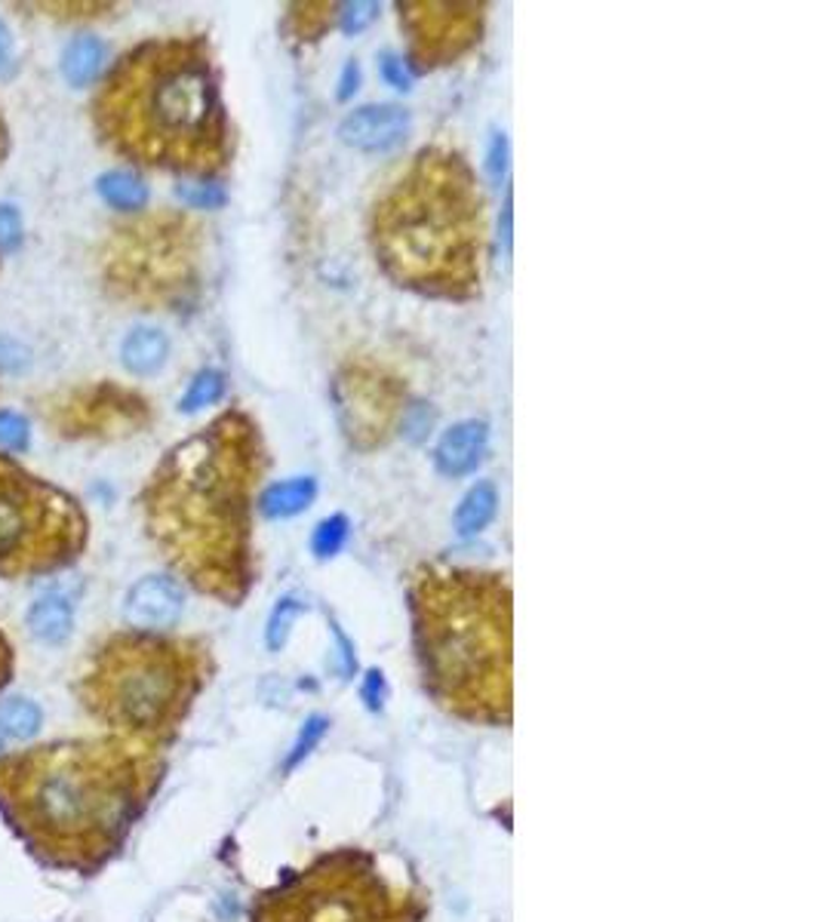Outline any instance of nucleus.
<instances>
[{"label": "nucleus", "instance_id": "1", "mask_svg": "<svg viewBox=\"0 0 821 922\" xmlns=\"http://www.w3.org/2000/svg\"><path fill=\"white\" fill-rule=\"evenodd\" d=\"M269 470L259 421L225 409L176 443L142 489L152 544L194 590L240 606L255 582L252 507Z\"/></svg>", "mask_w": 821, "mask_h": 922}, {"label": "nucleus", "instance_id": "2", "mask_svg": "<svg viewBox=\"0 0 821 922\" xmlns=\"http://www.w3.org/2000/svg\"><path fill=\"white\" fill-rule=\"evenodd\" d=\"M93 123L139 167L213 179L235 157L222 71L201 34L152 37L123 52L93 99Z\"/></svg>", "mask_w": 821, "mask_h": 922}, {"label": "nucleus", "instance_id": "3", "mask_svg": "<svg viewBox=\"0 0 821 922\" xmlns=\"http://www.w3.org/2000/svg\"><path fill=\"white\" fill-rule=\"evenodd\" d=\"M154 781L142 747L78 741L0 763V805L40 855L68 867L115 852Z\"/></svg>", "mask_w": 821, "mask_h": 922}, {"label": "nucleus", "instance_id": "4", "mask_svg": "<svg viewBox=\"0 0 821 922\" xmlns=\"http://www.w3.org/2000/svg\"><path fill=\"white\" fill-rule=\"evenodd\" d=\"M369 243L394 286L440 302H474L487 265V197L453 148H421L379 194Z\"/></svg>", "mask_w": 821, "mask_h": 922}, {"label": "nucleus", "instance_id": "5", "mask_svg": "<svg viewBox=\"0 0 821 922\" xmlns=\"http://www.w3.org/2000/svg\"><path fill=\"white\" fill-rule=\"evenodd\" d=\"M413 643L437 705L468 722L508 726L514 606L499 572L421 566L409 582Z\"/></svg>", "mask_w": 821, "mask_h": 922}, {"label": "nucleus", "instance_id": "6", "mask_svg": "<svg viewBox=\"0 0 821 922\" xmlns=\"http://www.w3.org/2000/svg\"><path fill=\"white\" fill-rule=\"evenodd\" d=\"M210 676V652L198 639L118 634L102 646L84 676L90 710L130 738L176 732Z\"/></svg>", "mask_w": 821, "mask_h": 922}, {"label": "nucleus", "instance_id": "7", "mask_svg": "<svg viewBox=\"0 0 821 922\" xmlns=\"http://www.w3.org/2000/svg\"><path fill=\"white\" fill-rule=\"evenodd\" d=\"M203 228L160 209L118 225L102 250L108 292L142 311H172L194 299L203 271Z\"/></svg>", "mask_w": 821, "mask_h": 922}, {"label": "nucleus", "instance_id": "8", "mask_svg": "<svg viewBox=\"0 0 821 922\" xmlns=\"http://www.w3.org/2000/svg\"><path fill=\"white\" fill-rule=\"evenodd\" d=\"M252 922H416L409 898L357 849L320 858L284 886L265 891Z\"/></svg>", "mask_w": 821, "mask_h": 922}, {"label": "nucleus", "instance_id": "9", "mask_svg": "<svg viewBox=\"0 0 821 922\" xmlns=\"http://www.w3.org/2000/svg\"><path fill=\"white\" fill-rule=\"evenodd\" d=\"M84 548L81 502L0 455V578L62 570Z\"/></svg>", "mask_w": 821, "mask_h": 922}, {"label": "nucleus", "instance_id": "10", "mask_svg": "<svg viewBox=\"0 0 821 922\" xmlns=\"http://www.w3.org/2000/svg\"><path fill=\"white\" fill-rule=\"evenodd\" d=\"M330 397L342 434L360 453L385 446L406 416L403 382L369 357H352L338 367Z\"/></svg>", "mask_w": 821, "mask_h": 922}, {"label": "nucleus", "instance_id": "11", "mask_svg": "<svg viewBox=\"0 0 821 922\" xmlns=\"http://www.w3.org/2000/svg\"><path fill=\"white\" fill-rule=\"evenodd\" d=\"M487 3L477 0H401L397 19L413 71H435L468 56L487 28Z\"/></svg>", "mask_w": 821, "mask_h": 922}, {"label": "nucleus", "instance_id": "12", "mask_svg": "<svg viewBox=\"0 0 821 922\" xmlns=\"http://www.w3.org/2000/svg\"><path fill=\"white\" fill-rule=\"evenodd\" d=\"M44 416L68 440H118L152 424V403L118 382H93L47 403Z\"/></svg>", "mask_w": 821, "mask_h": 922}, {"label": "nucleus", "instance_id": "13", "mask_svg": "<svg viewBox=\"0 0 821 922\" xmlns=\"http://www.w3.org/2000/svg\"><path fill=\"white\" fill-rule=\"evenodd\" d=\"M185 590L176 578L169 575H145L139 578L127 600H123V619L142 634L167 631L182 619Z\"/></svg>", "mask_w": 821, "mask_h": 922}, {"label": "nucleus", "instance_id": "14", "mask_svg": "<svg viewBox=\"0 0 821 922\" xmlns=\"http://www.w3.org/2000/svg\"><path fill=\"white\" fill-rule=\"evenodd\" d=\"M409 133V111L401 105H364L342 120L338 135L357 152H391Z\"/></svg>", "mask_w": 821, "mask_h": 922}, {"label": "nucleus", "instance_id": "15", "mask_svg": "<svg viewBox=\"0 0 821 922\" xmlns=\"http://www.w3.org/2000/svg\"><path fill=\"white\" fill-rule=\"evenodd\" d=\"M489 428L487 421L465 419L453 424L447 434L440 436L435 450V465L447 477H465L477 468L487 455Z\"/></svg>", "mask_w": 821, "mask_h": 922}, {"label": "nucleus", "instance_id": "16", "mask_svg": "<svg viewBox=\"0 0 821 922\" xmlns=\"http://www.w3.org/2000/svg\"><path fill=\"white\" fill-rule=\"evenodd\" d=\"M71 627H74V606L62 590H50V594L37 597L28 609V631L47 646L66 643Z\"/></svg>", "mask_w": 821, "mask_h": 922}, {"label": "nucleus", "instance_id": "17", "mask_svg": "<svg viewBox=\"0 0 821 922\" xmlns=\"http://www.w3.org/2000/svg\"><path fill=\"white\" fill-rule=\"evenodd\" d=\"M338 25V3L330 0H308L289 3L284 16V32L296 44H318Z\"/></svg>", "mask_w": 821, "mask_h": 922}, {"label": "nucleus", "instance_id": "18", "mask_svg": "<svg viewBox=\"0 0 821 922\" xmlns=\"http://www.w3.org/2000/svg\"><path fill=\"white\" fill-rule=\"evenodd\" d=\"M314 495H318L314 477H289L259 495V511L269 520H286V517L302 514L305 507H311Z\"/></svg>", "mask_w": 821, "mask_h": 922}, {"label": "nucleus", "instance_id": "19", "mask_svg": "<svg viewBox=\"0 0 821 922\" xmlns=\"http://www.w3.org/2000/svg\"><path fill=\"white\" fill-rule=\"evenodd\" d=\"M169 342L160 330L154 326H135L120 345V360L133 375H152L167 363Z\"/></svg>", "mask_w": 821, "mask_h": 922}, {"label": "nucleus", "instance_id": "20", "mask_svg": "<svg viewBox=\"0 0 821 922\" xmlns=\"http://www.w3.org/2000/svg\"><path fill=\"white\" fill-rule=\"evenodd\" d=\"M499 511V492L492 483H477L465 492V499L455 507V529L459 536H477L484 532Z\"/></svg>", "mask_w": 821, "mask_h": 922}, {"label": "nucleus", "instance_id": "21", "mask_svg": "<svg viewBox=\"0 0 821 922\" xmlns=\"http://www.w3.org/2000/svg\"><path fill=\"white\" fill-rule=\"evenodd\" d=\"M102 62H105V47L99 37H74L62 56V74L71 86H86L99 77Z\"/></svg>", "mask_w": 821, "mask_h": 922}, {"label": "nucleus", "instance_id": "22", "mask_svg": "<svg viewBox=\"0 0 821 922\" xmlns=\"http://www.w3.org/2000/svg\"><path fill=\"white\" fill-rule=\"evenodd\" d=\"M99 194L108 206L123 209V213H135V209H142L148 203V184L142 182L135 172L111 169V172H105L99 179Z\"/></svg>", "mask_w": 821, "mask_h": 922}, {"label": "nucleus", "instance_id": "23", "mask_svg": "<svg viewBox=\"0 0 821 922\" xmlns=\"http://www.w3.org/2000/svg\"><path fill=\"white\" fill-rule=\"evenodd\" d=\"M40 722H44V714L32 698L0 702V741H25V738L37 735Z\"/></svg>", "mask_w": 821, "mask_h": 922}, {"label": "nucleus", "instance_id": "24", "mask_svg": "<svg viewBox=\"0 0 821 922\" xmlns=\"http://www.w3.org/2000/svg\"><path fill=\"white\" fill-rule=\"evenodd\" d=\"M222 394H225V375L218 369H201L182 394L179 409L182 412H198L203 406H213V403L222 400Z\"/></svg>", "mask_w": 821, "mask_h": 922}, {"label": "nucleus", "instance_id": "25", "mask_svg": "<svg viewBox=\"0 0 821 922\" xmlns=\"http://www.w3.org/2000/svg\"><path fill=\"white\" fill-rule=\"evenodd\" d=\"M345 541H348V517L345 514H333V517L318 523V529L311 536V551L320 560H330V556H335L345 548Z\"/></svg>", "mask_w": 821, "mask_h": 922}, {"label": "nucleus", "instance_id": "26", "mask_svg": "<svg viewBox=\"0 0 821 922\" xmlns=\"http://www.w3.org/2000/svg\"><path fill=\"white\" fill-rule=\"evenodd\" d=\"M176 194H179L188 206H194V209H216V206L225 203V191H222V184L206 182V179H201V182L179 184V188H176Z\"/></svg>", "mask_w": 821, "mask_h": 922}, {"label": "nucleus", "instance_id": "27", "mask_svg": "<svg viewBox=\"0 0 821 922\" xmlns=\"http://www.w3.org/2000/svg\"><path fill=\"white\" fill-rule=\"evenodd\" d=\"M376 16H379V3H367V0L338 3V28L345 34H360Z\"/></svg>", "mask_w": 821, "mask_h": 922}, {"label": "nucleus", "instance_id": "28", "mask_svg": "<svg viewBox=\"0 0 821 922\" xmlns=\"http://www.w3.org/2000/svg\"><path fill=\"white\" fill-rule=\"evenodd\" d=\"M0 446L10 453L28 450V421L19 412H7V409L0 412Z\"/></svg>", "mask_w": 821, "mask_h": 922}, {"label": "nucleus", "instance_id": "29", "mask_svg": "<svg viewBox=\"0 0 821 922\" xmlns=\"http://www.w3.org/2000/svg\"><path fill=\"white\" fill-rule=\"evenodd\" d=\"M299 609H302V606L296 603L293 597L281 600V606L274 609V615H271V624H269V646H271V649H281V646H284L286 637H289V624L296 621Z\"/></svg>", "mask_w": 821, "mask_h": 922}, {"label": "nucleus", "instance_id": "30", "mask_svg": "<svg viewBox=\"0 0 821 922\" xmlns=\"http://www.w3.org/2000/svg\"><path fill=\"white\" fill-rule=\"evenodd\" d=\"M22 243V218H19L16 206L3 203L0 206V252L19 250Z\"/></svg>", "mask_w": 821, "mask_h": 922}, {"label": "nucleus", "instance_id": "31", "mask_svg": "<svg viewBox=\"0 0 821 922\" xmlns=\"http://www.w3.org/2000/svg\"><path fill=\"white\" fill-rule=\"evenodd\" d=\"M382 77L388 81V86H394V89H401V93H406L409 84H413V77H409V71L403 65V59H397L394 52H385V56H382Z\"/></svg>", "mask_w": 821, "mask_h": 922}, {"label": "nucleus", "instance_id": "32", "mask_svg": "<svg viewBox=\"0 0 821 922\" xmlns=\"http://www.w3.org/2000/svg\"><path fill=\"white\" fill-rule=\"evenodd\" d=\"M323 729H326V720H320V717H314V720L305 726V732L299 735V744H296V751H293V756H289V766H296V763H299V759L314 747V741L323 735Z\"/></svg>", "mask_w": 821, "mask_h": 922}, {"label": "nucleus", "instance_id": "33", "mask_svg": "<svg viewBox=\"0 0 821 922\" xmlns=\"http://www.w3.org/2000/svg\"><path fill=\"white\" fill-rule=\"evenodd\" d=\"M357 84H360V68L352 59L345 65V71H342V81H338V99H352L354 93H357Z\"/></svg>", "mask_w": 821, "mask_h": 922}, {"label": "nucleus", "instance_id": "34", "mask_svg": "<svg viewBox=\"0 0 821 922\" xmlns=\"http://www.w3.org/2000/svg\"><path fill=\"white\" fill-rule=\"evenodd\" d=\"M364 695H367L369 707H382V698H385V680L379 671L367 673V686H364Z\"/></svg>", "mask_w": 821, "mask_h": 922}, {"label": "nucleus", "instance_id": "35", "mask_svg": "<svg viewBox=\"0 0 821 922\" xmlns=\"http://www.w3.org/2000/svg\"><path fill=\"white\" fill-rule=\"evenodd\" d=\"M504 157H508V142H504V135H496V142H492V160H489L496 179L504 172Z\"/></svg>", "mask_w": 821, "mask_h": 922}, {"label": "nucleus", "instance_id": "36", "mask_svg": "<svg viewBox=\"0 0 821 922\" xmlns=\"http://www.w3.org/2000/svg\"><path fill=\"white\" fill-rule=\"evenodd\" d=\"M10 671H13V652H10V643H7V637L0 634V688H3V683L10 680Z\"/></svg>", "mask_w": 821, "mask_h": 922}, {"label": "nucleus", "instance_id": "37", "mask_svg": "<svg viewBox=\"0 0 821 922\" xmlns=\"http://www.w3.org/2000/svg\"><path fill=\"white\" fill-rule=\"evenodd\" d=\"M7 52H10V34L0 25V59H7Z\"/></svg>", "mask_w": 821, "mask_h": 922}, {"label": "nucleus", "instance_id": "38", "mask_svg": "<svg viewBox=\"0 0 821 922\" xmlns=\"http://www.w3.org/2000/svg\"><path fill=\"white\" fill-rule=\"evenodd\" d=\"M7 154V123H3V115H0V160Z\"/></svg>", "mask_w": 821, "mask_h": 922}]
</instances>
